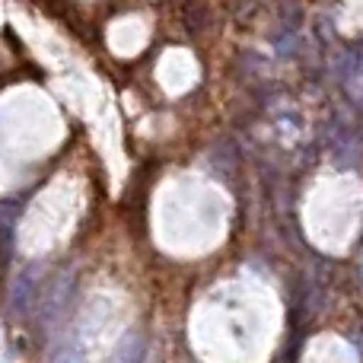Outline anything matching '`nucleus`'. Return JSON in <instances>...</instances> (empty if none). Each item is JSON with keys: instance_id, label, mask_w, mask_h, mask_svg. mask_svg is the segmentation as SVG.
<instances>
[{"instance_id": "f257e3e1", "label": "nucleus", "mask_w": 363, "mask_h": 363, "mask_svg": "<svg viewBox=\"0 0 363 363\" xmlns=\"http://www.w3.org/2000/svg\"><path fill=\"white\" fill-rule=\"evenodd\" d=\"M108 363H144V338L140 335H128Z\"/></svg>"}]
</instances>
